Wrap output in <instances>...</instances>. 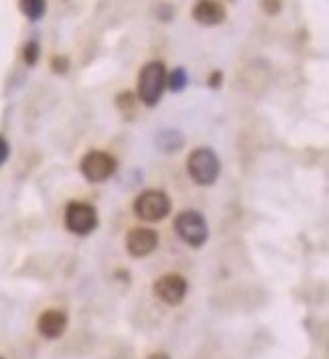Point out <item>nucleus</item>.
Listing matches in <instances>:
<instances>
[{
	"label": "nucleus",
	"mask_w": 329,
	"mask_h": 359,
	"mask_svg": "<svg viewBox=\"0 0 329 359\" xmlns=\"http://www.w3.org/2000/svg\"><path fill=\"white\" fill-rule=\"evenodd\" d=\"M167 88V67L163 61H149L140 74H138V88H136V97L149 106L155 108L161 102Z\"/></svg>",
	"instance_id": "obj_1"
},
{
	"label": "nucleus",
	"mask_w": 329,
	"mask_h": 359,
	"mask_svg": "<svg viewBox=\"0 0 329 359\" xmlns=\"http://www.w3.org/2000/svg\"><path fill=\"white\" fill-rule=\"evenodd\" d=\"M187 172L197 185H213L222 172V163L212 149L199 147L187 158Z\"/></svg>",
	"instance_id": "obj_2"
},
{
	"label": "nucleus",
	"mask_w": 329,
	"mask_h": 359,
	"mask_svg": "<svg viewBox=\"0 0 329 359\" xmlns=\"http://www.w3.org/2000/svg\"><path fill=\"white\" fill-rule=\"evenodd\" d=\"M175 231L177 236L192 248L203 246L208 242V236H210V229H208V222L206 217L195 211V209H187V211H181L175 219Z\"/></svg>",
	"instance_id": "obj_3"
},
{
	"label": "nucleus",
	"mask_w": 329,
	"mask_h": 359,
	"mask_svg": "<svg viewBox=\"0 0 329 359\" xmlns=\"http://www.w3.org/2000/svg\"><path fill=\"white\" fill-rule=\"evenodd\" d=\"M133 209L145 222H161L171 213V199L165 191L147 189L136 197Z\"/></svg>",
	"instance_id": "obj_4"
},
{
	"label": "nucleus",
	"mask_w": 329,
	"mask_h": 359,
	"mask_svg": "<svg viewBox=\"0 0 329 359\" xmlns=\"http://www.w3.org/2000/svg\"><path fill=\"white\" fill-rule=\"evenodd\" d=\"M116 158L104 151H90L81 158V163H79L81 175L90 183H102V181L110 179L116 172Z\"/></svg>",
	"instance_id": "obj_5"
},
{
	"label": "nucleus",
	"mask_w": 329,
	"mask_h": 359,
	"mask_svg": "<svg viewBox=\"0 0 329 359\" xmlns=\"http://www.w3.org/2000/svg\"><path fill=\"white\" fill-rule=\"evenodd\" d=\"M65 227L76 236H90L98 227L96 209L83 201H72L65 208Z\"/></svg>",
	"instance_id": "obj_6"
},
{
	"label": "nucleus",
	"mask_w": 329,
	"mask_h": 359,
	"mask_svg": "<svg viewBox=\"0 0 329 359\" xmlns=\"http://www.w3.org/2000/svg\"><path fill=\"white\" fill-rule=\"evenodd\" d=\"M187 278L183 274H177V272H169V274H163L161 278H156V283L153 284V290L155 294L163 301L165 304H181L185 294H187Z\"/></svg>",
	"instance_id": "obj_7"
},
{
	"label": "nucleus",
	"mask_w": 329,
	"mask_h": 359,
	"mask_svg": "<svg viewBox=\"0 0 329 359\" xmlns=\"http://www.w3.org/2000/svg\"><path fill=\"white\" fill-rule=\"evenodd\" d=\"M159 246V236L151 227H135L126 236V250L133 258H147Z\"/></svg>",
	"instance_id": "obj_8"
},
{
	"label": "nucleus",
	"mask_w": 329,
	"mask_h": 359,
	"mask_svg": "<svg viewBox=\"0 0 329 359\" xmlns=\"http://www.w3.org/2000/svg\"><path fill=\"white\" fill-rule=\"evenodd\" d=\"M195 22L203 27H215L226 20V8L217 0H197L192 11Z\"/></svg>",
	"instance_id": "obj_9"
},
{
	"label": "nucleus",
	"mask_w": 329,
	"mask_h": 359,
	"mask_svg": "<svg viewBox=\"0 0 329 359\" xmlns=\"http://www.w3.org/2000/svg\"><path fill=\"white\" fill-rule=\"evenodd\" d=\"M37 329L45 339H58L67 329V315L59 309H49L39 317Z\"/></svg>",
	"instance_id": "obj_10"
},
{
	"label": "nucleus",
	"mask_w": 329,
	"mask_h": 359,
	"mask_svg": "<svg viewBox=\"0 0 329 359\" xmlns=\"http://www.w3.org/2000/svg\"><path fill=\"white\" fill-rule=\"evenodd\" d=\"M155 142L159 151L177 152L183 149L185 138H183V134L179 133V130H161V133L156 134Z\"/></svg>",
	"instance_id": "obj_11"
},
{
	"label": "nucleus",
	"mask_w": 329,
	"mask_h": 359,
	"mask_svg": "<svg viewBox=\"0 0 329 359\" xmlns=\"http://www.w3.org/2000/svg\"><path fill=\"white\" fill-rule=\"evenodd\" d=\"M20 11L29 20H41L47 11V0H19Z\"/></svg>",
	"instance_id": "obj_12"
},
{
	"label": "nucleus",
	"mask_w": 329,
	"mask_h": 359,
	"mask_svg": "<svg viewBox=\"0 0 329 359\" xmlns=\"http://www.w3.org/2000/svg\"><path fill=\"white\" fill-rule=\"evenodd\" d=\"M187 83H189V74L185 67H175L171 74H167V88L175 94L183 92L187 88Z\"/></svg>",
	"instance_id": "obj_13"
},
{
	"label": "nucleus",
	"mask_w": 329,
	"mask_h": 359,
	"mask_svg": "<svg viewBox=\"0 0 329 359\" xmlns=\"http://www.w3.org/2000/svg\"><path fill=\"white\" fill-rule=\"evenodd\" d=\"M41 57V45L39 41H27V45L22 47V61L29 65V67H33V65H37V61H39Z\"/></svg>",
	"instance_id": "obj_14"
},
{
	"label": "nucleus",
	"mask_w": 329,
	"mask_h": 359,
	"mask_svg": "<svg viewBox=\"0 0 329 359\" xmlns=\"http://www.w3.org/2000/svg\"><path fill=\"white\" fill-rule=\"evenodd\" d=\"M51 69L59 76H63L69 69V59L65 55H53L51 57Z\"/></svg>",
	"instance_id": "obj_15"
},
{
	"label": "nucleus",
	"mask_w": 329,
	"mask_h": 359,
	"mask_svg": "<svg viewBox=\"0 0 329 359\" xmlns=\"http://www.w3.org/2000/svg\"><path fill=\"white\" fill-rule=\"evenodd\" d=\"M156 17L161 20H173L175 17V8L171 6V4H167V2H161L159 6H156Z\"/></svg>",
	"instance_id": "obj_16"
},
{
	"label": "nucleus",
	"mask_w": 329,
	"mask_h": 359,
	"mask_svg": "<svg viewBox=\"0 0 329 359\" xmlns=\"http://www.w3.org/2000/svg\"><path fill=\"white\" fill-rule=\"evenodd\" d=\"M136 100H138V97H136L135 94H130V92H124V94H120L116 97V104L120 106V108H122V110H128V108H133V106H135Z\"/></svg>",
	"instance_id": "obj_17"
},
{
	"label": "nucleus",
	"mask_w": 329,
	"mask_h": 359,
	"mask_svg": "<svg viewBox=\"0 0 329 359\" xmlns=\"http://www.w3.org/2000/svg\"><path fill=\"white\" fill-rule=\"evenodd\" d=\"M262 8H264V13L267 15H278V11H281V0H262Z\"/></svg>",
	"instance_id": "obj_18"
},
{
	"label": "nucleus",
	"mask_w": 329,
	"mask_h": 359,
	"mask_svg": "<svg viewBox=\"0 0 329 359\" xmlns=\"http://www.w3.org/2000/svg\"><path fill=\"white\" fill-rule=\"evenodd\" d=\"M222 81H224V74L222 72H212L210 74V77H208V86L210 88H213V90H217V88H222Z\"/></svg>",
	"instance_id": "obj_19"
},
{
	"label": "nucleus",
	"mask_w": 329,
	"mask_h": 359,
	"mask_svg": "<svg viewBox=\"0 0 329 359\" xmlns=\"http://www.w3.org/2000/svg\"><path fill=\"white\" fill-rule=\"evenodd\" d=\"M8 154H11V147H8L6 138H4V136H0V165H4V163H6Z\"/></svg>",
	"instance_id": "obj_20"
},
{
	"label": "nucleus",
	"mask_w": 329,
	"mask_h": 359,
	"mask_svg": "<svg viewBox=\"0 0 329 359\" xmlns=\"http://www.w3.org/2000/svg\"><path fill=\"white\" fill-rule=\"evenodd\" d=\"M147 359H171L167 353H153V355H149Z\"/></svg>",
	"instance_id": "obj_21"
}]
</instances>
